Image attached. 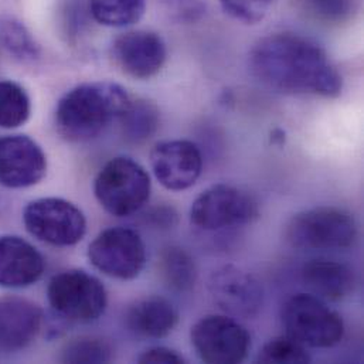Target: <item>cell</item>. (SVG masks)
Wrapping results in <instances>:
<instances>
[{"instance_id": "cell-1", "label": "cell", "mask_w": 364, "mask_h": 364, "mask_svg": "<svg viewBox=\"0 0 364 364\" xmlns=\"http://www.w3.org/2000/svg\"><path fill=\"white\" fill-rule=\"evenodd\" d=\"M252 74L268 88L291 95L336 98L343 80L326 51L294 33H277L259 40L251 51Z\"/></svg>"}, {"instance_id": "cell-2", "label": "cell", "mask_w": 364, "mask_h": 364, "mask_svg": "<svg viewBox=\"0 0 364 364\" xmlns=\"http://www.w3.org/2000/svg\"><path fill=\"white\" fill-rule=\"evenodd\" d=\"M131 101L125 88L109 81L77 85L58 101L55 127L70 142L92 141L121 119Z\"/></svg>"}, {"instance_id": "cell-3", "label": "cell", "mask_w": 364, "mask_h": 364, "mask_svg": "<svg viewBox=\"0 0 364 364\" xmlns=\"http://www.w3.org/2000/svg\"><path fill=\"white\" fill-rule=\"evenodd\" d=\"M281 321L287 335L306 348H333L345 335L342 316L312 294H296L287 299Z\"/></svg>"}, {"instance_id": "cell-4", "label": "cell", "mask_w": 364, "mask_h": 364, "mask_svg": "<svg viewBox=\"0 0 364 364\" xmlns=\"http://www.w3.org/2000/svg\"><path fill=\"white\" fill-rule=\"evenodd\" d=\"M152 183L142 165L127 156L105 164L94 183V193L102 208L115 217L138 213L149 200Z\"/></svg>"}, {"instance_id": "cell-5", "label": "cell", "mask_w": 364, "mask_h": 364, "mask_svg": "<svg viewBox=\"0 0 364 364\" xmlns=\"http://www.w3.org/2000/svg\"><path fill=\"white\" fill-rule=\"evenodd\" d=\"M47 298L58 318L75 323L98 321L108 305L102 282L82 269H67L54 275L47 287Z\"/></svg>"}, {"instance_id": "cell-6", "label": "cell", "mask_w": 364, "mask_h": 364, "mask_svg": "<svg viewBox=\"0 0 364 364\" xmlns=\"http://www.w3.org/2000/svg\"><path fill=\"white\" fill-rule=\"evenodd\" d=\"M288 241L302 250L333 251L355 244L358 225L353 215L338 207H315L296 214L287 228Z\"/></svg>"}, {"instance_id": "cell-7", "label": "cell", "mask_w": 364, "mask_h": 364, "mask_svg": "<svg viewBox=\"0 0 364 364\" xmlns=\"http://www.w3.org/2000/svg\"><path fill=\"white\" fill-rule=\"evenodd\" d=\"M23 223L33 237L54 247L75 245L87 231L84 213L71 201L58 197L28 203L23 211Z\"/></svg>"}, {"instance_id": "cell-8", "label": "cell", "mask_w": 364, "mask_h": 364, "mask_svg": "<svg viewBox=\"0 0 364 364\" xmlns=\"http://www.w3.org/2000/svg\"><path fill=\"white\" fill-rule=\"evenodd\" d=\"M259 215L258 203L247 191L215 184L204 190L191 204L190 221L205 231L240 227L252 223Z\"/></svg>"}, {"instance_id": "cell-9", "label": "cell", "mask_w": 364, "mask_h": 364, "mask_svg": "<svg viewBox=\"0 0 364 364\" xmlns=\"http://www.w3.org/2000/svg\"><path fill=\"white\" fill-rule=\"evenodd\" d=\"M88 258L100 272L129 281L144 271L146 247L135 230L112 227L100 232L90 244Z\"/></svg>"}, {"instance_id": "cell-10", "label": "cell", "mask_w": 364, "mask_h": 364, "mask_svg": "<svg viewBox=\"0 0 364 364\" xmlns=\"http://www.w3.org/2000/svg\"><path fill=\"white\" fill-rule=\"evenodd\" d=\"M191 346L204 363H242L251 349L248 331L234 318L207 315L190 332Z\"/></svg>"}, {"instance_id": "cell-11", "label": "cell", "mask_w": 364, "mask_h": 364, "mask_svg": "<svg viewBox=\"0 0 364 364\" xmlns=\"http://www.w3.org/2000/svg\"><path fill=\"white\" fill-rule=\"evenodd\" d=\"M208 291L214 304L235 318H252L264 304V289L259 281L234 265L215 269L208 279Z\"/></svg>"}, {"instance_id": "cell-12", "label": "cell", "mask_w": 364, "mask_h": 364, "mask_svg": "<svg viewBox=\"0 0 364 364\" xmlns=\"http://www.w3.org/2000/svg\"><path fill=\"white\" fill-rule=\"evenodd\" d=\"M47 158L41 146L26 135L0 136V186L31 187L46 176Z\"/></svg>"}, {"instance_id": "cell-13", "label": "cell", "mask_w": 364, "mask_h": 364, "mask_svg": "<svg viewBox=\"0 0 364 364\" xmlns=\"http://www.w3.org/2000/svg\"><path fill=\"white\" fill-rule=\"evenodd\" d=\"M112 55L127 75L135 80H149L162 70L168 53L159 34L148 30H134L115 38Z\"/></svg>"}, {"instance_id": "cell-14", "label": "cell", "mask_w": 364, "mask_h": 364, "mask_svg": "<svg viewBox=\"0 0 364 364\" xmlns=\"http://www.w3.org/2000/svg\"><path fill=\"white\" fill-rule=\"evenodd\" d=\"M151 165L164 187L182 191L200 178L203 156L198 146L190 141H165L152 149Z\"/></svg>"}, {"instance_id": "cell-15", "label": "cell", "mask_w": 364, "mask_h": 364, "mask_svg": "<svg viewBox=\"0 0 364 364\" xmlns=\"http://www.w3.org/2000/svg\"><path fill=\"white\" fill-rule=\"evenodd\" d=\"M43 311L18 296L0 298V353L27 349L43 326Z\"/></svg>"}, {"instance_id": "cell-16", "label": "cell", "mask_w": 364, "mask_h": 364, "mask_svg": "<svg viewBox=\"0 0 364 364\" xmlns=\"http://www.w3.org/2000/svg\"><path fill=\"white\" fill-rule=\"evenodd\" d=\"M44 269V257L34 245L17 235H0V287H31L43 277Z\"/></svg>"}, {"instance_id": "cell-17", "label": "cell", "mask_w": 364, "mask_h": 364, "mask_svg": "<svg viewBox=\"0 0 364 364\" xmlns=\"http://www.w3.org/2000/svg\"><path fill=\"white\" fill-rule=\"evenodd\" d=\"M301 277L312 295L332 302L348 298L356 285L353 269L335 259H311L302 267Z\"/></svg>"}, {"instance_id": "cell-18", "label": "cell", "mask_w": 364, "mask_h": 364, "mask_svg": "<svg viewBox=\"0 0 364 364\" xmlns=\"http://www.w3.org/2000/svg\"><path fill=\"white\" fill-rule=\"evenodd\" d=\"M179 314L172 302L161 296H149L135 302L125 315V325L141 339H164L173 332Z\"/></svg>"}, {"instance_id": "cell-19", "label": "cell", "mask_w": 364, "mask_h": 364, "mask_svg": "<svg viewBox=\"0 0 364 364\" xmlns=\"http://www.w3.org/2000/svg\"><path fill=\"white\" fill-rule=\"evenodd\" d=\"M119 122L127 141L132 144H142L156 132L159 127V111L149 101H131Z\"/></svg>"}, {"instance_id": "cell-20", "label": "cell", "mask_w": 364, "mask_h": 364, "mask_svg": "<svg viewBox=\"0 0 364 364\" xmlns=\"http://www.w3.org/2000/svg\"><path fill=\"white\" fill-rule=\"evenodd\" d=\"M146 0H90L92 17L102 26L129 27L145 14Z\"/></svg>"}, {"instance_id": "cell-21", "label": "cell", "mask_w": 364, "mask_h": 364, "mask_svg": "<svg viewBox=\"0 0 364 364\" xmlns=\"http://www.w3.org/2000/svg\"><path fill=\"white\" fill-rule=\"evenodd\" d=\"M31 114L26 90L13 81H0V128L14 129L24 125Z\"/></svg>"}, {"instance_id": "cell-22", "label": "cell", "mask_w": 364, "mask_h": 364, "mask_svg": "<svg viewBox=\"0 0 364 364\" xmlns=\"http://www.w3.org/2000/svg\"><path fill=\"white\" fill-rule=\"evenodd\" d=\"M162 274L173 291L187 292L197 279V269L191 255L181 247H169L162 254Z\"/></svg>"}, {"instance_id": "cell-23", "label": "cell", "mask_w": 364, "mask_h": 364, "mask_svg": "<svg viewBox=\"0 0 364 364\" xmlns=\"http://www.w3.org/2000/svg\"><path fill=\"white\" fill-rule=\"evenodd\" d=\"M0 41L11 55L21 61H33L38 57V46L26 26L16 18L0 20Z\"/></svg>"}, {"instance_id": "cell-24", "label": "cell", "mask_w": 364, "mask_h": 364, "mask_svg": "<svg viewBox=\"0 0 364 364\" xmlns=\"http://www.w3.org/2000/svg\"><path fill=\"white\" fill-rule=\"evenodd\" d=\"M111 345L100 338H78L65 345L61 352L64 363H109L112 360Z\"/></svg>"}, {"instance_id": "cell-25", "label": "cell", "mask_w": 364, "mask_h": 364, "mask_svg": "<svg viewBox=\"0 0 364 364\" xmlns=\"http://www.w3.org/2000/svg\"><path fill=\"white\" fill-rule=\"evenodd\" d=\"M258 362L265 364L311 363L312 358L302 343L285 335L271 339L258 355Z\"/></svg>"}, {"instance_id": "cell-26", "label": "cell", "mask_w": 364, "mask_h": 364, "mask_svg": "<svg viewBox=\"0 0 364 364\" xmlns=\"http://www.w3.org/2000/svg\"><path fill=\"white\" fill-rule=\"evenodd\" d=\"M223 10L232 18L255 24L259 23L268 13L272 0H218Z\"/></svg>"}, {"instance_id": "cell-27", "label": "cell", "mask_w": 364, "mask_h": 364, "mask_svg": "<svg viewBox=\"0 0 364 364\" xmlns=\"http://www.w3.org/2000/svg\"><path fill=\"white\" fill-rule=\"evenodd\" d=\"M302 3L316 18L339 23L350 14L353 0H302Z\"/></svg>"}, {"instance_id": "cell-28", "label": "cell", "mask_w": 364, "mask_h": 364, "mask_svg": "<svg viewBox=\"0 0 364 364\" xmlns=\"http://www.w3.org/2000/svg\"><path fill=\"white\" fill-rule=\"evenodd\" d=\"M139 363H165V364H181L184 363V359L182 356L165 346H159V348H152L146 352H144L139 358H138Z\"/></svg>"}]
</instances>
